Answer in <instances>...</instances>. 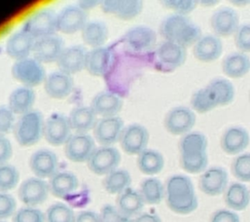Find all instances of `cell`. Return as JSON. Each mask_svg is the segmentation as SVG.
<instances>
[{
    "instance_id": "1",
    "label": "cell",
    "mask_w": 250,
    "mask_h": 222,
    "mask_svg": "<svg viewBox=\"0 0 250 222\" xmlns=\"http://www.w3.org/2000/svg\"><path fill=\"white\" fill-rule=\"evenodd\" d=\"M165 197L169 209L178 215L191 214L198 207L193 182L185 175L176 174L167 180Z\"/></svg>"
},
{
    "instance_id": "2",
    "label": "cell",
    "mask_w": 250,
    "mask_h": 222,
    "mask_svg": "<svg viewBox=\"0 0 250 222\" xmlns=\"http://www.w3.org/2000/svg\"><path fill=\"white\" fill-rule=\"evenodd\" d=\"M159 32L164 40L176 42L186 49L194 45L203 35V31L197 23L188 16L177 13L164 17L159 25Z\"/></svg>"
},
{
    "instance_id": "3",
    "label": "cell",
    "mask_w": 250,
    "mask_h": 222,
    "mask_svg": "<svg viewBox=\"0 0 250 222\" xmlns=\"http://www.w3.org/2000/svg\"><path fill=\"white\" fill-rule=\"evenodd\" d=\"M44 119L43 114L39 110H31L23 114L16 121L13 133L19 144L30 147L36 144L42 138Z\"/></svg>"
},
{
    "instance_id": "4",
    "label": "cell",
    "mask_w": 250,
    "mask_h": 222,
    "mask_svg": "<svg viewBox=\"0 0 250 222\" xmlns=\"http://www.w3.org/2000/svg\"><path fill=\"white\" fill-rule=\"evenodd\" d=\"M23 30L35 39L54 35L58 31V13L51 8L40 9L23 22Z\"/></svg>"
},
{
    "instance_id": "5",
    "label": "cell",
    "mask_w": 250,
    "mask_h": 222,
    "mask_svg": "<svg viewBox=\"0 0 250 222\" xmlns=\"http://www.w3.org/2000/svg\"><path fill=\"white\" fill-rule=\"evenodd\" d=\"M12 75L17 81L30 88L41 84L47 76L43 63L34 58L16 61L12 67Z\"/></svg>"
},
{
    "instance_id": "6",
    "label": "cell",
    "mask_w": 250,
    "mask_h": 222,
    "mask_svg": "<svg viewBox=\"0 0 250 222\" xmlns=\"http://www.w3.org/2000/svg\"><path fill=\"white\" fill-rule=\"evenodd\" d=\"M121 160V153L116 147L100 145L96 147L86 162L89 169L94 174L106 176L118 168Z\"/></svg>"
},
{
    "instance_id": "7",
    "label": "cell",
    "mask_w": 250,
    "mask_h": 222,
    "mask_svg": "<svg viewBox=\"0 0 250 222\" xmlns=\"http://www.w3.org/2000/svg\"><path fill=\"white\" fill-rule=\"evenodd\" d=\"M196 122L195 111L187 106L179 105L169 109L164 117V127L175 136H184L191 131Z\"/></svg>"
},
{
    "instance_id": "8",
    "label": "cell",
    "mask_w": 250,
    "mask_h": 222,
    "mask_svg": "<svg viewBox=\"0 0 250 222\" xmlns=\"http://www.w3.org/2000/svg\"><path fill=\"white\" fill-rule=\"evenodd\" d=\"M149 133L145 126L134 122L125 126L119 139L123 150L130 156H137L147 148Z\"/></svg>"
},
{
    "instance_id": "9",
    "label": "cell",
    "mask_w": 250,
    "mask_h": 222,
    "mask_svg": "<svg viewBox=\"0 0 250 222\" xmlns=\"http://www.w3.org/2000/svg\"><path fill=\"white\" fill-rule=\"evenodd\" d=\"M125 121L119 116L101 117L94 126V139L101 146H113L119 141Z\"/></svg>"
},
{
    "instance_id": "10",
    "label": "cell",
    "mask_w": 250,
    "mask_h": 222,
    "mask_svg": "<svg viewBox=\"0 0 250 222\" xmlns=\"http://www.w3.org/2000/svg\"><path fill=\"white\" fill-rule=\"evenodd\" d=\"M96 148V141L88 133H75L64 143V154L73 162H86Z\"/></svg>"
},
{
    "instance_id": "11",
    "label": "cell",
    "mask_w": 250,
    "mask_h": 222,
    "mask_svg": "<svg viewBox=\"0 0 250 222\" xmlns=\"http://www.w3.org/2000/svg\"><path fill=\"white\" fill-rule=\"evenodd\" d=\"M240 24L238 12L230 6H222L215 10L210 17V26L213 34L219 38L233 36Z\"/></svg>"
},
{
    "instance_id": "12",
    "label": "cell",
    "mask_w": 250,
    "mask_h": 222,
    "mask_svg": "<svg viewBox=\"0 0 250 222\" xmlns=\"http://www.w3.org/2000/svg\"><path fill=\"white\" fill-rule=\"evenodd\" d=\"M49 194L48 182L38 177H31L23 181L19 189V198L26 207H36L43 204Z\"/></svg>"
},
{
    "instance_id": "13",
    "label": "cell",
    "mask_w": 250,
    "mask_h": 222,
    "mask_svg": "<svg viewBox=\"0 0 250 222\" xmlns=\"http://www.w3.org/2000/svg\"><path fill=\"white\" fill-rule=\"evenodd\" d=\"M72 135L68 117L62 114H52L44 121L43 137L47 142L54 146L64 145L66 141Z\"/></svg>"
},
{
    "instance_id": "14",
    "label": "cell",
    "mask_w": 250,
    "mask_h": 222,
    "mask_svg": "<svg viewBox=\"0 0 250 222\" xmlns=\"http://www.w3.org/2000/svg\"><path fill=\"white\" fill-rule=\"evenodd\" d=\"M124 40L126 46L135 52H145L156 45L157 36L152 28L140 24L125 31Z\"/></svg>"
},
{
    "instance_id": "15",
    "label": "cell",
    "mask_w": 250,
    "mask_h": 222,
    "mask_svg": "<svg viewBox=\"0 0 250 222\" xmlns=\"http://www.w3.org/2000/svg\"><path fill=\"white\" fill-rule=\"evenodd\" d=\"M229 185V174L221 166H212L202 173L199 178L200 189L209 196H217L225 191Z\"/></svg>"
},
{
    "instance_id": "16",
    "label": "cell",
    "mask_w": 250,
    "mask_h": 222,
    "mask_svg": "<svg viewBox=\"0 0 250 222\" xmlns=\"http://www.w3.org/2000/svg\"><path fill=\"white\" fill-rule=\"evenodd\" d=\"M114 62L115 54L109 47L92 48L87 53L84 70L94 77H104L111 70Z\"/></svg>"
},
{
    "instance_id": "17",
    "label": "cell",
    "mask_w": 250,
    "mask_h": 222,
    "mask_svg": "<svg viewBox=\"0 0 250 222\" xmlns=\"http://www.w3.org/2000/svg\"><path fill=\"white\" fill-rule=\"evenodd\" d=\"M88 22V12L78 4H70L58 13V31L73 34L81 31Z\"/></svg>"
},
{
    "instance_id": "18",
    "label": "cell",
    "mask_w": 250,
    "mask_h": 222,
    "mask_svg": "<svg viewBox=\"0 0 250 222\" xmlns=\"http://www.w3.org/2000/svg\"><path fill=\"white\" fill-rule=\"evenodd\" d=\"M65 48L62 37L54 34L36 39L33 48V56L41 63L57 62L60 55Z\"/></svg>"
},
{
    "instance_id": "19",
    "label": "cell",
    "mask_w": 250,
    "mask_h": 222,
    "mask_svg": "<svg viewBox=\"0 0 250 222\" xmlns=\"http://www.w3.org/2000/svg\"><path fill=\"white\" fill-rule=\"evenodd\" d=\"M249 130L241 125L228 127L220 139L221 148L228 155H239L250 145Z\"/></svg>"
},
{
    "instance_id": "20",
    "label": "cell",
    "mask_w": 250,
    "mask_h": 222,
    "mask_svg": "<svg viewBox=\"0 0 250 222\" xmlns=\"http://www.w3.org/2000/svg\"><path fill=\"white\" fill-rule=\"evenodd\" d=\"M87 53L85 47L80 44L65 47L57 61L59 70L71 76L84 70Z\"/></svg>"
},
{
    "instance_id": "21",
    "label": "cell",
    "mask_w": 250,
    "mask_h": 222,
    "mask_svg": "<svg viewBox=\"0 0 250 222\" xmlns=\"http://www.w3.org/2000/svg\"><path fill=\"white\" fill-rule=\"evenodd\" d=\"M30 168L36 177L40 179L51 178L58 172L59 157L49 149H39L30 158Z\"/></svg>"
},
{
    "instance_id": "22",
    "label": "cell",
    "mask_w": 250,
    "mask_h": 222,
    "mask_svg": "<svg viewBox=\"0 0 250 222\" xmlns=\"http://www.w3.org/2000/svg\"><path fill=\"white\" fill-rule=\"evenodd\" d=\"M223 52L222 39L211 33L203 34L193 45V54L201 62H213L218 59Z\"/></svg>"
},
{
    "instance_id": "23",
    "label": "cell",
    "mask_w": 250,
    "mask_h": 222,
    "mask_svg": "<svg viewBox=\"0 0 250 222\" xmlns=\"http://www.w3.org/2000/svg\"><path fill=\"white\" fill-rule=\"evenodd\" d=\"M156 59L162 65L176 69L184 65L187 59V49L179 43L164 40L156 50Z\"/></svg>"
},
{
    "instance_id": "24",
    "label": "cell",
    "mask_w": 250,
    "mask_h": 222,
    "mask_svg": "<svg viewBox=\"0 0 250 222\" xmlns=\"http://www.w3.org/2000/svg\"><path fill=\"white\" fill-rule=\"evenodd\" d=\"M102 11L120 20H132L140 14L144 2L142 0H103L99 3Z\"/></svg>"
},
{
    "instance_id": "25",
    "label": "cell",
    "mask_w": 250,
    "mask_h": 222,
    "mask_svg": "<svg viewBox=\"0 0 250 222\" xmlns=\"http://www.w3.org/2000/svg\"><path fill=\"white\" fill-rule=\"evenodd\" d=\"M90 106L97 116L113 117L121 111L124 99L113 91L102 90L94 96Z\"/></svg>"
},
{
    "instance_id": "26",
    "label": "cell",
    "mask_w": 250,
    "mask_h": 222,
    "mask_svg": "<svg viewBox=\"0 0 250 222\" xmlns=\"http://www.w3.org/2000/svg\"><path fill=\"white\" fill-rule=\"evenodd\" d=\"M47 95L54 99L67 98L74 87V79L65 72L56 70L47 75L43 82Z\"/></svg>"
},
{
    "instance_id": "27",
    "label": "cell",
    "mask_w": 250,
    "mask_h": 222,
    "mask_svg": "<svg viewBox=\"0 0 250 222\" xmlns=\"http://www.w3.org/2000/svg\"><path fill=\"white\" fill-rule=\"evenodd\" d=\"M35 42L36 39L23 29L16 31L7 40L6 53L16 61L26 59L32 53Z\"/></svg>"
},
{
    "instance_id": "28",
    "label": "cell",
    "mask_w": 250,
    "mask_h": 222,
    "mask_svg": "<svg viewBox=\"0 0 250 222\" xmlns=\"http://www.w3.org/2000/svg\"><path fill=\"white\" fill-rule=\"evenodd\" d=\"M48 184L51 195L62 199L77 191L79 181L72 172L58 171L51 176Z\"/></svg>"
},
{
    "instance_id": "29",
    "label": "cell",
    "mask_w": 250,
    "mask_h": 222,
    "mask_svg": "<svg viewBox=\"0 0 250 222\" xmlns=\"http://www.w3.org/2000/svg\"><path fill=\"white\" fill-rule=\"evenodd\" d=\"M145 205L140 192L131 187L117 195L116 207L123 215L131 220L142 214Z\"/></svg>"
},
{
    "instance_id": "30",
    "label": "cell",
    "mask_w": 250,
    "mask_h": 222,
    "mask_svg": "<svg viewBox=\"0 0 250 222\" xmlns=\"http://www.w3.org/2000/svg\"><path fill=\"white\" fill-rule=\"evenodd\" d=\"M222 70L229 78H243L250 70V56L239 51L227 54L222 62Z\"/></svg>"
},
{
    "instance_id": "31",
    "label": "cell",
    "mask_w": 250,
    "mask_h": 222,
    "mask_svg": "<svg viewBox=\"0 0 250 222\" xmlns=\"http://www.w3.org/2000/svg\"><path fill=\"white\" fill-rule=\"evenodd\" d=\"M83 43L92 48L104 46L109 39V28L102 20H88L81 30Z\"/></svg>"
},
{
    "instance_id": "32",
    "label": "cell",
    "mask_w": 250,
    "mask_h": 222,
    "mask_svg": "<svg viewBox=\"0 0 250 222\" xmlns=\"http://www.w3.org/2000/svg\"><path fill=\"white\" fill-rule=\"evenodd\" d=\"M68 119L72 131L88 133L93 129L98 121V116L90 106L79 105L71 109Z\"/></svg>"
},
{
    "instance_id": "33",
    "label": "cell",
    "mask_w": 250,
    "mask_h": 222,
    "mask_svg": "<svg viewBox=\"0 0 250 222\" xmlns=\"http://www.w3.org/2000/svg\"><path fill=\"white\" fill-rule=\"evenodd\" d=\"M36 101V93L32 88L22 86L12 91L8 101V107L13 113L23 115L32 110Z\"/></svg>"
},
{
    "instance_id": "34",
    "label": "cell",
    "mask_w": 250,
    "mask_h": 222,
    "mask_svg": "<svg viewBox=\"0 0 250 222\" xmlns=\"http://www.w3.org/2000/svg\"><path fill=\"white\" fill-rule=\"evenodd\" d=\"M223 194L227 206L232 210H245L250 205V189L242 182H234L229 184Z\"/></svg>"
},
{
    "instance_id": "35",
    "label": "cell",
    "mask_w": 250,
    "mask_h": 222,
    "mask_svg": "<svg viewBox=\"0 0 250 222\" xmlns=\"http://www.w3.org/2000/svg\"><path fill=\"white\" fill-rule=\"evenodd\" d=\"M164 156L156 149L147 148L137 155V168L145 175L154 176L160 173L164 169Z\"/></svg>"
},
{
    "instance_id": "36",
    "label": "cell",
    "mask_w": 250,
    "mask_h": 222,
    "mask_svg": "<svg viewBox=\"0 0 250 222\" xmlns=\"http://www.w3.org/2000/svg\"><path fill=\"white\" fill-rule=\"evenodd\" d=\"M132 183V177L129 172L125 168H117L104 176L103 185L106 191L110 195H119Z\"/></svg>"
},
{
    "instance_id": "37",
    "label": "cell",
    "mask_w": 250,
    "mask_h": 222,
    "mask_svg": "<svg viewBox=\"0 0 250 222\" xmlns=\"http://www.w3.org/2000/svg\"><path fill=\"white\" fill-rule=\"evenodd\" d=\"M206 86L214 95L218 106L228 105L234 99L235 89L228 78L216 77L211 79Z\"/></svg>"
},
{
    "instance_id": "38",
    "label": "cell",
    "mask_w": 250,
    "mask_h": 222,
    "mask_svg": "<svg viewBox=\"0 0 250 222\" xmlns=\"http://www.w3.org/2000/svg\"><path fill=\"white\" fill-rule=\"evenodd\" d=\"M139 192L145 204L157 205L165 198V187L160 180L156 177L143 180Z\"/></svg>"
},
{
    "instance_id": "39",
    "label": "cell",
    "mask_w": 250,
    "mask_h": 222,
    "mask_svg": "<svg viewBox=\"0 0 250 222\" xmlns=\"http://www.w3.org/2000/svg\"><path fill=\"white\" fill-rule=\"evenodd\" d=\"M180 163L182 168L188 173H203L208 165V151L180 153Z\"/></svg>"
},
{
    "instance_id": "40",
    "label": "cell",
    "mask_w": 250,
    "mask_h": 222,
    "mask_svg": "<svg viewBox=\"0 0 250 222\" xmlns=\"http://www.w3.org/2000/svg\"><path fill=\"white\" fill-rule=\"evenodd\" d=\"M190 105L193 111H196L201 114L207 113L212 109L218 107L214 95L207 86H204L203 88L195 90V92L192 94Z\"/></svg>"
},
{
    "instance_id": "41",
    "label": "cell",
    "mask_w": 250,
    "mask_h": 222,
    "mask_svg": "<svg viewBox=\"0 0 250 222\" xmlns=\"http://www.w3.org/2000/svg\"><path fill=\"white\" fill-rule=\"evenodd\" d=\"M208 141L203 133L189 131L181 137L178 143L180 153L208 151Z\"/></svg>"
},
{
    "instance_id": "42",
    "label": "cell",
    "mask_w": 250,
    "mask_h": 222,
    "mask_svg": "<svg viewBox=\"0 0 250 222\" xmlns=\"http://www.w3.org/2000/svg\"><path fill=\"white\" fill-rule=\"evenodd\" d=\"M44 215L45 222H75L76 220L74 210L62 202L52 204Z\"/></svg>"
},
{
    "instance_id": "43",
    "label": "cell",
    "mask_w": 250,
    "mask_h": 222,
    "mask_svg": "<svg viewBox=\"0 0 250 222\" xmlns=\"http://www.w3.org/2000/svg\"><path fill=\"white\" fill-rule=\"evenodd\" d=\"M231 173L240 182H249L250 181V155L242 152L234 157L231 162Z\"/></svg>"
},
{
    "instance_id": "44",
    "label": "cell",
    "mask_w": 250,
    "mask_h": 222,
    "mask_svg": "<svg viewBox=\"0 0 250 222\" xmlns=\"http://www.w3.org/2000/svg\"><path fill=\"white\" fill-rule=\"evenodd\" d=\"M20 172L11 164L0 165V192L7 193L20 182Z\"/></svg>"
},
{
    "instance_id": "45",
    "label": "cell",
    "mask_w": 250,
    "mask_h": 222,
    "mask_svg": "<svg viewBox=\"0 0 250 222\" xmlns=\"http://www.w3.org/2000/svg\"><path fill=\"white\" fill-rule=\"evenodd\" d=\"M12 222H45V215L36 207H22L16 211Z\"/></svg>"
},
{
    "instance_id": "46",
    "label": "cell",
    "mask_w": 250,
    "mask_h": 222,
    "mask_svg": "<svg viewBox=\"0 0 250 222\" xmlns=\"http://www.w3.org/2000/svg\"><path fill=\"white\" fill-rule=\"evenodd\" d=\"M234 43L239 51L249 53L250 51V24L248 22L240 23L233 34Z\"/></svg>"
},
{
    "instance_id": "47",
    "label": "cell",
    "mask_w": 250,
    "mask_h": 222,
    "mask_svg": "<svg viewBox=\"0 0 250 222\" xmlns=\"http://www.w3.org/2000/svg\"><path fill=\"white\" fill-rule=\"evenodd\" d=\"M161 4L173 11V13L188 16L197 7L199 2L195 0H163Z\"/></svg>"
},
{
    "instance_id": "48",
    "label": "cell",
    "mask_w": 250,
    "mask_h": 222,
    "mask_svg": "<svg viewBox=\"0 0 250 222\" xmlns=\"http://www.w3.org/2000/svg\"><path fill=\"white\" fill-rule=\"evenodd\" d=\"M17 211V202L12 195L0 192V221L12 217Z\"/></svg>"
},
{
    "instance_id": "49",
    "label": "cell",
    "mask_w": 250,
    "mask_h": 222,
    "mask_svg": "<svg viewBox=\"0 0 250 222\" xmlns=\"http://www.w3.org/2000/svg\"><path fill=\"white\" fill-rule=\"evenodd\" d=\"M99 216L101 222H132L131 219L126 217L116 206L110 204H106L102 207Z\"/></svg>"
},
{
    "instance_id": "50",
    "label": "cell",
    "mask_w": 250,
    "mask_h": 222,
    "mask_svg": "<svg viewBox=\"0 0 250 222\" xmlns=\"http://www.w3.org/2000/svg\"><path fill=\"white\" fill-rule=\"evenodd\" d=\"M15 114L8 106H0V136H5L14 129Z\"/></svg>"
},
{
    "instance_id": "51",
    "label": "cell",
    "mask_w": 250,
    "mask_h": 222,
    "mask_svg": "<svg viewBox=\"0 0 250 222\" xmlns=\"http://www.w3.org/2000/svg\"><path fill=\"white\" fill-rule=\"evenodd\" d=\"M211 222H241V221L239 215L234 211L220 209L213 214Z\"/></svg>"
},
{
    "instance_id": "52",
    "label": "cell",
    "mask_w": 250,
    "mask_h": 222,
    "mask_svg": "<svg viewBox=\"0 0 250 222\" xmlns=\"http://www.w3.org/2000/svg\"><path fill=\"white\" fill-rule=\"evenodd\" d=\"M13 153L12 142L4 136H0V165L7 163Z\"/></svg>"
},
{
    "instance_id": "53",
    "label": "cell",
    "mask_w": 250,
    "mask_h": 222,
    "mask_svg": "<svg viewBox=\"0 0 250 222\" xmlns=\"http://www.w3.org/2000/svg\"><path fill=\"white\" fill-rule=\"evenodd\" d=\"M75 222H101L99 214L94 211L85 210L76 215Z\"/></svg>"
},
{
    "instance_id": "54",
    "label": "cell",
    "mask_w": 250,
    "mask_h": 222,
    "mask_svg": "<svg viewBox=\"0 0 250 222\" xmlns=\"http://www.w3.org/2000/svg\"><path fill=\"white\" fill-rule=\"evenodd\" d=\"M132 222H163L160 217L155 214L150 213H143L137 217L133 219Z\"/></svg>"
},
{
    "instance_id": "55",
    "label": "cell",
    "mask_w": 250,
    "mask_h": 222,
    "mask_svg": "<svg viewBox=\"0 0 250 222\" xmlns=\"http://www.w3.org/2000/svg\"><path fill=\"white\" fill-rule=\"evenodd\" d=\"M217 3V1H211V2H208V1H203V2H201V4H206V5H212V4H215Z\"/></svg>"
},
{
    "instance_id": "56",
    "label": "cell",
    "mask_w": 250,
    "mask_h": 222,
    "mask_svg": "<svg viewBox=\"0 0 250 222\" xmlns=\"http://www.w3.org/2000/svg\"><path fill=\"white\" fill-rule=\"evenodd\" d=\"M0 222H1V221H0Z\"/></svg>"
}]
</instances>
